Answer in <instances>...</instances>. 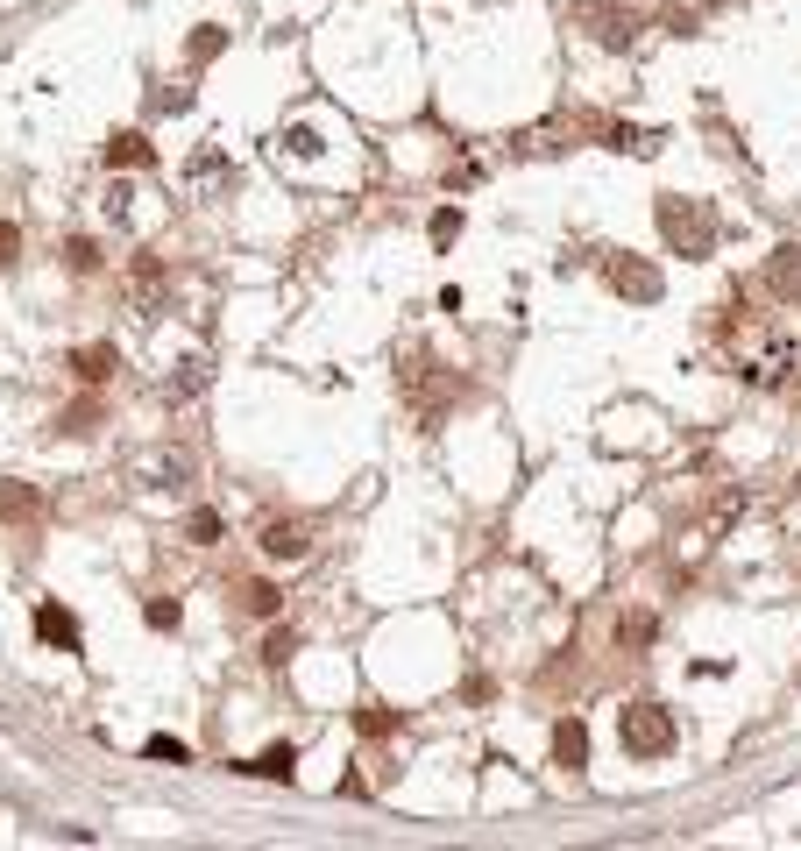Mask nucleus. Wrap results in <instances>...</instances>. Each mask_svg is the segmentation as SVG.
Segmentation results:
<instances>
[{"mask_svg": "<svg viewBox=\"0 0 801 851\" xmlns=\"http://www.w3.org/2000/svg\"><path fill=\"white\" fill-rule=\"evenodd\" d=\"M454 235H461V213L440 206V213H433V242H454Z\"/></svg>", "mask_w": 801, "mask_h": 851, "instance_id": "412c9836", "label": "nucleus"}, {"mask_svg": "<svg viewBox=\"0 0 801 851\" xmlns=\"http://www.w3.org/2000/svg\"><path fill=\"white\" fill-rule=\"evenodd\" d=\"M610 284H617L624 298H638V305H653V298H660V270L631 263V256H624V263H610Z\"/></svg>", "mask_w": 801, "mask_h": 851, "instance_id": "423d86ee", "label": "nucleus"}, {"mask_svg": "<svg viewBox=\"0 0 801 851\" xmlns=\"http://www.w3.org/2000/svg\"><path fill=\"white\" fill-rule=\"evenodd\" d=\"M36 639H43V646H64V653H78V617H71L64 603H36Z\"/></svg>", "mask_w": 801, "mask_h": 851, "instance_id": "20e7f679", "label": "nucleus"}, {"mask_svg": "<svg viewBox=\"0 0 801 851\" xmlns=\"http://www.w3.org/2000/svg\"><path fill=\"white\" fill-rule=\"evenodd\" d=\"M142 752H149V759H171V766H185V745H178V738H149Z\"/></svg>", "mask_w": 801, "mask_h": 851, "instance_id": "4be33fe9", "label": "nucleus"}, {"mask_svg": "<svg viewBox=\"0 0 801 851\" xmlns=\"http://www.w3.org/2000/svg\"><path fill=\"white\" fill-rule=\"evenodd\" d=\"M15 256H22V227H15V220H0V270H8Z\"/></svg>", "mask_w": 801, "mask_h": 851, "instance_id": "6ab92c4d", "label": "nucleus"}, {"mask_svg": "<svg viewBox=\"0 0 801 851\" xmlns=\"http://www.w3.org/2000/svg\"><path fill=\"white\" fill-rule=\"evenodd\" d=\"M64 256H71V270H78V277H86V270H100V249H93V242H71Z\"/></svg>", "mask_w": 801, "mask_h": 851, "instance_id": "aec40b11", "label": "nucleus"}, {"mask_svg": "<svg viewBox=\"0 0 801 851\" xmlns=\"http://www.w3.org/2000/svg\"><path fill=\"white\" fill-rule=\"evenodd\" d=\"M149 157H156V149H149L142 135H114V142H107V164H149Z\"/></svg>", "mask_w": 801, "mask_h": 851, "instance_id": "9b49d317", "label": "nucleus"}, {"mask_svg": "<svg viewBox=\"0 0 801 851\" xmlns=\"http://www.w3.org/2000/svg\"><path fill=\"white\" fill-rule=\"evenodd\" d=\"M291 766H298V752H291V745H270V752H256L242 773H263V781H291Z\"/></svg>", "mask_w": 801, "mask_h": 851, "instance_id": "6e6552de", "label": "nucleus"}, {"mask_svg": "<svg viewBox=\"0 0 801 851\" xmlns=\"http://www.w3.org/2000/svg\"><path fill=\"white\" fill-rule=\"evenodd\" d=\"M93 419H100V405H93V398H78V405L57 419V433H93Z\"/></svg>", "mask_w": 801, "mask_h": 851, "instance_id": "4468645a", "label": "nucleus"}, {"mask_svg": "<svg viewBox=\"0 0 801 851\" xmlns=\"http://www.w3.org/2000/svg\"><path fill=\"white\" fill-rule=\"evenodd\" d=\"M277 603H284L277 582H249V610H256V617H277Z\"/></svg>", "mask_w": 801, "mask_h": 851, "instance_id": "a211bd4d", "label": "nucleus"}, {"mask_svg": "<svg viewBox=\"0 0 801 851\" xmlns=\"http://www.w3.org/2000/svg\"><path fill=\"white\" fill-rule=\"evenodd\" d=\"M660 235H667V249H681V256H709L716 220H709L702 199H660Z\"/></svg>", "mask_w": 801, "mask_h": 851, "instance_id": "f257e3e1", "label": "nucleus"}, {"mask_svg": "<svg viewBox=\"0 0 801 851\" xmlns=\"http://www.w3.org/2000/svg\"><path fill=\"white\" fill-rule=\"evenodd\" d=\"M617 738H624V752H638V759H660V752H674V717H667L660 703H631V710L617 717Z\"/></svg>", "mask_w": 801, "mask_h": 851, "instance_id": "f03ea898", "label": "nucleus"}, {"mask_svg": "<svg viewBox=\"0 0 801 851\" xmlns=\"http://www.w3.org/2000/svg\"><path fill=\"white\" fill-rule=\"evenodd\" d=\"M773 284H780L787 298H801V249H780V256H773Z\"/></svg>", "mask_w": 801, "mask_h": 851, "instance_id": "f8f14e48", "label": "nucleus"}, {"mask_svg": "<svg viewBox=\"0 0 801 851\" xmlns=\"http://www.w3.org/2000/svg\"><path fill=\"white\" fill-rule=\"evenodd\" d=\"M553 759L568 766V773H582V759H589V724L582 717H560L553 724Z\"/></svg>", "mask_w": 801, "mask_h": 851, "instance_id": "39448f33", "label": "nucleus"}, {"mask_svg": "<svg viewBox=\"0 0 801 851\" xmlns=\"http://www.w3.org/2000/svg\"><path fill=\"white\" fill-rule=\"evenodd\" d=\"M256 547H263L270 561H298V554L312 547V539H305V525H298V518H270V525H263V539H256Z\"/></svg>", "mask_w": 801, "mask_h": 851, "instance_id": "7ed1b4c3", "label": "nucleus"}, {"mask_svg": "<svg viewBox=\"0 0 801 851\" xmlns=\"http://www.w3.org/2000/svg\"><path fill=\"white\" fill-rule=\"evenodd\" d=\"M213 50H220V29H199V36H192V57H199V64H206V57H213Z\"/></svg>", "mask_w": 801, "mask_h": 851, "instance_id": "5701e85b", "label": "nucleus"}, {"mask_svg": "<svg viewBox=\"0 0 801 851\" xmlns=\"http://www.w3.org/2000/svg\"><path fill=\"white\" fill-rule=\"evenodd\" d=\"M355 731H362V738H390V731H397V710H383V703H362V710H355Z\"/></svg>", "mask_w": 801, "mask_h": 851, "instance_id": "9d476101", "label": "nucleus"}, {"mask_svg": "<svg viewBox=\"0 0 801 851\" xmlns=\"http://www.w3.org/2000/svg\"><path fill=\"white\" fill-rule=\"evenodd\" d=\"M185 532H192V547H213V539H220V511H192Z\"/></svg>", "mask_w": 801, "mask_h": 851, "instance_id": "2eb2a0df", "label": "nucleus"}, {"mask_svg": "<svg viewBox=\"0 0 801 851\" xmlns=\"http://www.w3.org/2000/svg\"><path fill=\"white\" fill-rule=\"evenodd\" d=\"M617 639H631V646H646V639H653V617H646V610H631V617H617Z\"/></svg>", "mask_w": 801, "mask_h": 851, "instance_id": "dca6fc26", "label": "nucleus"}, {"mask_svg": "<svg viewBox=\"0 0 801 851\" xmlns=\"http://www.w3.org/2000/svg\"><path fill=\"white\" fill-rule=\"evenodd\" d=\"M0 518H15V525H36L43 518V497L29 483H0Z\"/></svg>", "mask_w": 801, "mask_h": 851, "instance_id": "0eeeda50", "label": "nucleus"}, {"mask_svg": "<svg viewBox=\"0 0 801 851\" xmlns=\"http://www.w3.org/2000/svg\"><path fill=\"white\" fill-rule=\"evenodd\" d=\"M142 617H149V625H156V632H178V596H156V603H149Z\"/></svg>", "mask_w": 801, "mask_h": 851, "instance_id": "f3484780", "label": "nucleus"}, {"mask_svg": "<svg viewBox=\"0 0 801 851\" xmlns=\"http://www.w3.org/2000/svg\"><path fill=\"white\" fill-rule=\"evenodd\" d=\"M291 653H298V632H291V625H284V632H270V639H263V667H284V660H291Z\"/></svg>", "mask_w": 801, "mask_h": 851, "instance_id": "ddd939ff", "label": "nucleus"}, {"mask_svg": "<svg viewBox=\"0 0 801 851\" xmlns=\"http://www.w3.org/2000/svg\"><path fill=\"white\" fill-rule=\"evenodd\" d=\"M71 362H78V376H86V383H107V376L121 369V362H114V348H78Z\"/></svg>", "mask_w": 801, "mask_h": 851, "instance_id": "1a4fd4ad", "label": "nucleus"}]
</instances>
